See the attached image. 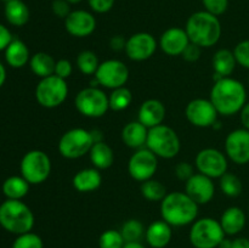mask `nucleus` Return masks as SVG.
<instances>
[{"instance_id":"obj_42","label":"nucleus","mask_w":249,"mask_h":248,"mask_svg":"<svg viewBox=\"0 0 249 248\" xmlns=\"http://www.w3.org/2000/svg\"><path fill=\"white\" fill-rule=\"evenodd\" d=\"M116 0H88L90 9L96 14H106L111 11Z\"/></svg>"},{"instance_id":"obj_49","label":"nucleus","mask_w":249,"mask_h":248,"mask_svg":"<svg viewBox=\"0 0 249 248\" xmlns=\"http://www.w3.org/2000/svg\"><path fill=\"white\" fill-rule=\"evenodd\" d=\"M91 131V135L94 138L95 142H100V141H104V135H102L101 131L99 129H94V130H90Z\"/></svg>"},{"instance_id":"obj_31","label":"nucleus","mask_w":249,"mask_h":248,"mask_svg":"<svg viewBox=\"0 0 249 248\" xmlns=\"http://www.w3.org/2000/svg\"><path fill=\"white\" fill-rule=\"evenodd\" d=\"M109 109L112 111H124L128 108L133 102V94L126 87L117 88L112 90L111 94L108 95Z\"/></svg>"},{"instance_id":"obj_34","label":"nucleus","mask_w":249,"mask_h":248,"mask_svg":"<svg viewBox=\"0 0 249 248\" xmlns=\"http://www.w3.org/2000/svg\"><path fill=\"white\" fill-rule=\"evenodd\" d=\"M219 186H220V190L223 191V194L225 196L231 197V198H235V197L240 196L243 190V185L240 177L229 172H226L219 179Z\"/></svg>"},{"instance_id":"obj_39","label":"nucleus","mask_w":249,"mask_h":248,"mask_svg":"<svg viewBox=\"0 0 249 248\" xmlns=\"http://www.w3.org/2000/svg\"><path fill=\"white\" fill-rule=\"evenodd\" d=\"M204 10L215 16H221L229 7V0H202Z\"/></svg>"},{"instance_id":"obj_47","label":"nucleus","mask_w":249,"mask_h":248,"mask_svg":"<svg viewBox=\"0 0 249 248\" xmlns=\"http://www.w3.org/2000/svg\"><path fill=\"white\" fill-rule=\"evenodd\" d=\"M240 118L243 128L249 130V102H247L240 111Z\"/></svg>"},{"instance_id":"obj_2","label":"nucleus","mask_w":249,"mask_h":248,"mask_svg":"<svg viewBox=\"0 0 249 248\" xmlns=\"http://www.w3.org/2000/svg\"><path fill=\"white\" fill-rule=\"evenodd\" d=\"M197 215L198 204L186 192H170L160 202V216L174 228L190 225L196 220Z\"/></svg>"},{"instance_id":"obj_46","label":"nucleus","mask_w":249,"mask_h":248,"mask_svg":"<svg viewBox=\"0 0 249 248\" xmlns=\"http://www.w3.org/2000/svg\"><path fill=\"white\" fill-rule=\"evenodd\" d=\"M126 39L123 35H113L109 39V48L113 51L125 50Z\"/></svg>"},{"instance_id":"obj_36","label":"nucleus","mask_w":249,"mask_h":248,"mask_svg":"<svg viewBox=\"0 0 249 248\" xmlns=\"http://www.w3.org/2000/svg\"><path fill=\"white\" fill-rule=\"evenodd\" d=\"M124 245H125V241L121 231L114 230V229L104 231L99 237L100 248H123Z\"/></svg>"},{"instance_id":"obj_53","label":"nucleus","mask_w":249,"mask_h":248,"mask_svg":"<svg viewBox=\"0 0 249 248\" xmlns=\"http://www.w3.org/2000/svg\"><path fill=\"white\" fill-rule=\"evenodd\" d=\"M68 2H70L71 5H77V4H80L82 1H84V0H67Z\"/></svg>"},{"instance_id":"obj_25","label":"nucleus","mask_w":249,"mask_h":248,"mask_svg":"<svg viewBox=\"0 0 249 248\" xmlns=\"http://www.w3.org/2000/svg\"><path fill=\"white\" fill-rule=\"evenodd\" d=\"M212 65H213L214 75H216L214 82H216L220 78L230 77L233 71H235L237 61H236L235 55H233V51L229 50V49H219L214 53Z\"/></svg>"},{"instance_id":"obj_27","label":"nucleus","mask_w":249,"mask_h":248,"mask_svg":"<svg viewBox=\"0 0 249 248\" xmlns=\"http://www.w3.org/2000/svg\"><path fill=\"white\" fill-rule=\"evenodd\" d=\"M4 15L6 21L14 27H23L31 17L29 7L23 0H9L5 2Z\"/></svg>"},{"instance_id":"obj_45","label":"nucleus","mask_w":249,"mask_h":248,"mask_svg":"<svg viewBox=\"0 0 249 248\" xmlns=\"http://www.w3.org/2000/svg\"><path fill=\"white\" fill-rule=\"evenodd\" d=\"M12 40H14V36H12L10 29L0 23V51H5V49L10 45Z\"/></svg>"},{"instance_id":"obj_50","label":"nucleus","mask_w":249,"mask_h":248,"mask_svg":"<svg viewBox=\"0 0 249 248\" xmlns=\"http://www.w3.org/2000/svg\"><path fill=\"white\" fill-rule=\"evenodd\" d=\"M5 80H6V68H5V66L0 62V88L4 85Z\"/></svg>"},{"instance_id":"obj_7","label":"nucleus","mask_w":249,"mask_h":248,"mask_svg":"<svg viewBox=\"0 0 249 248\" xmlns=\"http://www.w3.org/2000/svg\"><path fill=\"white\" fill-rule=\"evenodd\" d=\"M94 143L91 131L84 128H73L61 136L57 148L62 157L77 159L89 153Z\"/></svg>"},{"instance_id":"obj_18","label":"nucleus","mask_w":249,"mask_h":248,"mask_svg":"<svg viewBox=\"0 0 249 248\" xmlns=\"http://www.w3.org/2000/svg\"><path fill=\"white\" fill-rule=\"evenodd\" d=\"M185 192L196 202L198 206L207 204L213 199L215 195V185L213 179L201 174L195 173L186 182H185Z\"/></svg>"},{"instance_id":"obj_8","label":"nucleus","mask_w":249,"mask_h":248,"mask_svg":"<svg viewBox=\"0 0 249 248\" xmlns=\"http://www.w3.org/2000/svg\"><path fill=\"white\" fill-rule=\"evenodd\" d=\"M74 106L82 116L100 118L109 109L108 95L97 87L84 88L75 96Z\"/></svg>"},{"instance_id":"obj_38","label":"nucleus","mask_w":249,"mask_h":248,"mask_svg":"<svg viewBox=\"0 0 249 248\" xmlns=\"http://www.w3.org/2000/svg\"><path fill=\"white\" fill-rule=\"evenodd\" d=\"M233 55H235L236 61H237V65L249 70V39L240 41L235 46Z\"/></svg>"},{"instance_id":"obj_21","label":"nucleus","mask_w":249,"mask_h":248,"mask_svg":"<svg viewBox=\"0 0 249 248\" xmlns=\"http://www.w3.org/2000/svg\"><path fill=\"white\" fill-rule=\"evenodd\" d=\"M173 226L163 219L151 223L146 228L145 240L151 248H165L173 238Z\"/></svg>"},{"instance_id":"obj_15","label":"nucleus","mask_w":249,"mask_h":248,"mask_svg":"<svg viewBox=\"0 0 249 248\" xmlns=\"http://www.w3.org/2000/svg\"><path fill=\"white\" fill-rule=\"evenodd\" d=\"M186 118L197 128H209L218 121V111L208 99H195L185 108Z\"/></svg>"},{"instance_id":"obj_6","label":"nucleus","mask_w":249,"mask_h":248,"mask_svg":"<svg viewBox=\"0 0 249 248\" xmlns=\"http://www.w3.org/2000/svg\"><path fill=\"white\" fill-rule=\"evenodd\" d=\"M226 237L220 221L213 218L196 219L191 224L189 240L195 248H218Z\"/></svg>"},{"instance_id":"obj_44","label":"nucleus","mask_w":249,"mask_h":248,"mask_svg":"<svg viewBox=\"0 0 249 248\" xmlns=\"http://www.w3.org/2000/svg\"><path fill=\"white\" fill-rule=\"evenodd\" d=\"M201 46L196 45V44L194 43H190L189 45L186 46V49L184 50V53H181V56L186 62H196V61H198L199 57H201Z\"/></svg>"},{"instance_id":"obj_12","label":"nucleus","mask_w":249,"mask_h":248,"mask_svg":"<svg viewBox=\"0 0 249 248\" xmlns=\"http://www.w3.org/2000/svg\"><path fill=\"white\" fill-rule=\"evenodd\" d=\"M195 165L201 174L211 179H220L228 172V156L216 148H203L197 153Z\"/></svg>"},{"instance_id":"obj_32","label":"nucleus","mask_w":249,"mask_h":248,"mask_svg":"<svg viewBox=\"0 0 249 248\" xmlns=\"http://www.w3.org/2000/svg\"><path fill=\"white\" fill-rule=\"evenodd\" d=\"M141 195L145 197L147 201L151 202H162V199L167 196V189L164 185L156 179L146 180L141 184Z\"/></svg>"},{"instance_id":"obj_29","label":"nucleus","mask_w":249,"mask_h":248,"mask_svg":"<svg viewBox=\"0 0 249 248\" xmlns=\"http://www.w3.org/2000/svg\"><path fill=\"white\" fill-rule=\"evenodd\" d=\"M55 65L56 61L53 60V56L44 51L36 53L33 56H31V60H29L31 71L40 79L55 74Z\"/></svg>"},{"instance_id":"obj_37","label":"nucleus","mask_w":249,"mask_h":248,"mask_svg":"<svg viewBox=\"0 0 249 248\" xmlns=\"http://www.w3.org/2000/svg\"><path fill=\"white\" fill-rule=\"evenodd\" d=\"M11 248H44V243L38 233L29 231L17 236Z\"/></svg>"},{"instance_id":"obj_24","label":"nucleus","mask_w":249,"mask_h":248,"mask_svg":"<svg viewBox=\"0 0 249 248\" xmlns=\"http://www.w3.org/2000/svg\"><path fill=\"white\" fill-rule=\"evenodd\" d=\"M102 184V175L96 168H85L73 177L72 185L79 192H92Z\"/></svg>"},{"instance_id":"obj_26","label":"nucleus","mask_w":249,"mask_h":248,"mask_svg":"<svg viewBox=\"0 0 249 248\" xmlns=\"http://www.w3.org/2000/svg\"><path fill=\"white\" fill-rule=\"evenodd\" d=\"M5 61L12 68H22L29 63L31 53L26 44L19 39H15L5 49Z\"/></svg>"},{"instance_id":"obj_3","label":"nucleus","mask_w":249,"mask_h":248,"mask_svg":"<svg viewBox=\"0 0 249 248\" xmlns=\"http://www.w3.org/2000/svg\"><path fill=\"white\" fill-rule=\"evenodd\" d=\"M185 31L191 43L202 49H207L218 44L223 33V27L218 16L203 10L194 12L187 18Z\"/></svg>"},{"instance_id":"obj_13","label":"nucleus","mask_w":249,"mask_h":248,"mask_svg":"<svg viewBox=\"0 0 249 248\" xmlns=\"http://www.w3.org/2000/svg\"><path fill=\"white\" fill-rule=\"evenodd\" d=\"M158 168V157L147 147L139 148L128 162V173L134 180L143 182L152 179Z\"/></svg>"},{"instance_id":"obj_22","label":"nucleus","mask_w":249,"mask_h":248,"mask_svg":"<svg viewBox=\"0 0 249 248\" xmlns=\"http://www.w3.org/2000/svg\"><path fill=\"white\" fill-rule=\"evenodd\" d=\"M219 221H220V225L225 235L235 236L238 235L245 229L246 223H247V216L240 207L233 206L229 207L228 209L224 211Z\"/></svg>"},{"instance_id":"obj_17","label":"nucleus","mask_w":249,"mask_h":248,"mask_svg":"<svg viewBox=\"0 0 249 248\" xmlns=\"http://www.w3.org/2000/svg\"><path fill=\"white\" fill-rule=\"evenodd\" d=\"M96 18L87 10H73L65 18V28L68 34L75 38L91 35L96 29Z\"/></svg>"},{"instance_id":"obj_52","label":"nucleus","mask_w":249,"mask_h":248,"mask_svg":"<svg viewBox=\"0 0 249 248\" xmlns=\"http://www.w3.org/2000/svg\"><path fill=\"white\" fill-rule=\"evenodd\" d=\"M123 248H146L142 243L139 241V242H125Z\"/></svg>"},{"instance_id":"obj_41","label":"nucleus","mask_w":249,"mask_h":248,"mask_svg":"<svg viewBox=\"0 0 249 248\" xmlns=\"http://www.w3.org/2000/svg\"><path fill=\"white\" fill-rule=\"evenodd\" d=\"M72 72L73 66L70 60H67V58H60V60L56 61L55 75L62 78V79H67L68 77H71Z\"/></svg>"},{"instance_id":"obj_9","label":"nucleus","mask_w":249,"mask_h":248,"mask_svg":"<svg viewBox=\"0 0 249 248\" xmlns=\"http://www.w3.org/2000/svg\"><path fill=\"white\" fill-rule=\"evenodd\" d=\"M21 175L31 185L43 184L51 173V159L41 150H31L22 157L19 164Z\"/></svg>"},{"instance_id":"obj_11","label":"nucleus","mask_w":249,"mask_h":248,"mask_svg":"<svg viewBox=\"0 0 249 248\" xmlns=\"http://www.w3.org/2000/svg\"><path fill=\"white\" fill-rule=\"evenodd\" d=\"M129 68L121 60H106L100 63L94 78L97 84L106 89H117V88L125 87L129 79Z\"/></svg>"},{"instance_id":"obj_40","label":"nucleus","mask_w":249,"mask_h":248,"mask_svg":"<svg viewBox=\"0 0 249 248\" xmlns=\"http://www.w3.org/2000/svg\"><path fill=\"white\" fill-rule=\"evenodd\" d=\"M175 175L179 180L186 182L192 175L195 174L194 172V165L189 162H179L177 165H175Z\"/></svg>"},{"instance_id":"obj_43","label":"nucleus","mask_w":249,"mask_h":248,"mask_svg":"<svg viewBox=\"0 0 249 248\" xmlns=\"http://www.w3.org/2000/svg\"><path fill=\"white\" fill-rule=\"evenodd\" d=\"M51 10H53V15L60 18L65 19L68 15L71 14V4L67 0H53L51 4Z\"/></svg>"},{"instance_id":"obj_5","label":"nucleus","mask_w":249,"mask_h":248,"mask_svg":"<svg viewBox=\"0 0 249 248\" xmlns=\"http://www.w3.org/2000/svg\"><path fill=\"white\" fill-rule=\"evenodd\" d=\"M146 147L152 151L157 157L172 159L180 152L181 143L177 131L165 124L148 129Z\"/></svg>"},{"instance_id":"obj_4","label":"nucleus","mask_w":249,"mask_h":248,"mask_svg":"<svg viewBox=\"0 0 249 248\" xmlns=\"http://www.w3.org/2000/svg\"><path fill=\"white\" fill-rule=\"evenodd\" d=\"M0 226L17 236L29 232L34 226V214L22 199H5L0 204Z\"/></svg>"},{"instance_id":"obj_35","label":"nucleus","mask_w":249,"mask_h":248,"mask_svg":"<svg viewBox=\"0 0 249 248\" xmlns=\"http://www.w3.org/2000/svg\"><path fill=\"white\" fill-rule=\"evenodd\" d=\"M100 62L96 53L91 50H83L77 56V67L85 75H94L99 68Z\"/></svg>"},{"instance_id":"obj_16","label":"nucleus","mask_w":249,"mask_h":248,"mask_svg":"<svg viewBox=\"0 0 249 248\" xmlns=\"http://www.w3.org/2000/svg\"><path fill=\"white\" fill-rule=\"evenodd\" d=\"M225 153L236 164L249 163V130L240 128L229 133L225 139Z\"/></svg>"},{"instance_id":"obj_30","label":"nucleus","mask_w":249,"mask_h":248,"mask_svg":"<svg viewBox=\"0 0 249 248\" xmlns=\"http://www.w3.org/2000/svg\"><path fill=\"white\" fill-rule=\"evenodd\" d=\"M31 184L22 175H12L2 182V194L6 199H22L29 192Z\"/></svg>"},{"instance_id":"obj_23","label":"nucleus","mask_w":249,"mask_h":248,"mask_svg":"<svg viewBox=\"0 0 249 248\" xmlns=\"http://www.w3.org/2000/svg\"><path fill=\"white\" fill-rule=\"evenodd\" d=\"M148 129L139 121L129 122L122 129V140L128 147L139 150L146 146Z\"/></svg>"},{"instance_id":"obj_51","label":"nucleus","mask_w":249,"mask_h":248,"mask_svg":"<svg viewBox=\"0 0 249 248\" xmlns=\"http://www.w3.org/2000/svg\"><path fill=\"white\" fill-rule=\"evenodd\" d=\"M218 248H232V240L225 237L220 243H219Z\"/></svg>"},{"instance_id":"obj_20","label":"nucleus","mask_w":249,"mask_h":248,"mask_svg":"<svg viewBox=\"0 0 249 248\" xmlns=\"http://www.w3.org/2000/svg\"><path fill=\"white\" fill-rule=\"evenodd\" d=\"M165 118V106L157 99H148L140 105L138 121L147 129L163 124Z\"/></svg>"},{"instance_id":"obj_10","label":"nucleus","mask_w":249,"mask_h":248,"mask_svg":"<svg viewBox=\"0 0 249 248\" xmlns=\"http://www.w3.org/2000/svg\"><path fill=\"white\" fill-rule=\"evenodd\" d=\"M68 95V85L66 79L53 74L41 78L36 88V99L41 107L56 108L66 101Z\"/></svg>"},{"instance_id":"obj_19","label":"nucleus","mask_w":249,"mask_h":248,"mask_svg":"<svg viewBox=\"0 0 249 248\" xmlns=\"http://www.w3.org/2000/svg\"><path fill=\"white\" fill-rule=\"evenodd\" d=\"M191 43L185 28L170 27L160 35L158 46L169 56H181L186 46Z\"/></svg>"},{"instance_id":"obj_33","label":"nucleus","mask_w":249,"mask_h":248,"mask_svg":"<svg viewBox=\"0 0 249 248\" xmlns=\"http://www.w3.org/2000/svg\"><path fill=\"white\" fill-rule=\"evenodd\" d=\"M121 233L125 242H139L145 237V226L138 219H129L124 221L121 228Z\"/></svg>"},{"instance_id":"obj_28","label":"nucleus","mask_w":249,"mask_h":248,"mask_svg":"<svg viewBox=\"0 0 249 248\" xmlns=\"http://www.w3.org/2000/svg\"><path fill=\"white\" fill-rule=\"evenodd\" d=\"M90 162L99 170L108 169L114 162V152L111 146L105 141L95 142L89 152Z\"/></svg>"},{"instance_id":"obj_1","label":"nucleus","mask_w":249,"mask_h":248,"mask_svg":"<svg viewBox=\"0 0 249 248\" xmlns=\"http://www.w3.org/2000/svg\"><path fill=\"white\" fill-rule=\"evenodd\" d=\"M209 100L221 116H233L240 113L247 104V90L240 82L231 77H224L214 82Z\"/></svg>"},{"instance_id":"obj_55","label":"nucleus","mask_w":249,"mask_h":248,"mask_svg":"<svg viewBox=\"0 0 249 248\" xmlns=\"http://www.w3.org/2000/svg\"><path fill=\"white\" fill-rule=\"evenodd\" d=\"M248 85H249V77H248Z\"/></svg>"},{"instance_id":"obj_54","label":"nucleus","mask_w":249,"mask_h":248,"mask_svg":"<svg viewBox=\"0 0 249 248\" xmlns=\"http://www.w3.org/2000/svg\"><path fill=\"white\" fill-rule=\"evenodd\" d=\"M1 1H4V2H6V1H9V0H1Z\"/></svg>"},{"instance_id":"obj_56","label":"nucleus","mask_w":249,"mask_h":248,"mask_svg":"<svg viewBox=\"0 0 249 248\" xmlns=\"http://www.w3.org/2000/svg\"><path fill=\"white\" fill-rule=\"evenodd\" d=\"M248 212H249V207H248Z\"/></svg>"},{"instance_id":"obj_14","label":"nucleus","mask_w":249,"mask_h":248,"mask_svg":"<svg viewBox=\"0 0 249 248\" xmlns=\"http://www.w3.org/2000/svg\"><path fill=\"white\" fill-rule=\"evenodd\" d=\"M158 48V41L152 34L147 32H139L126 39L125 53L131 61L142 62L155 55Z\"/></svg>"},{"instance_id":"obj_48","label":"nucleus","mask_w":249,"mask_h":248,"mask_svg":"<svg viewBox=\"0 0 249 248\" xmlns=\"http://www.w3.org/2000/svg\"><path fill=\"white\" fill-rule=\"evenodd\" d=\"M232 248H249V240L246 237H237L232 240Z\"/></svg>"}]
</instances>
